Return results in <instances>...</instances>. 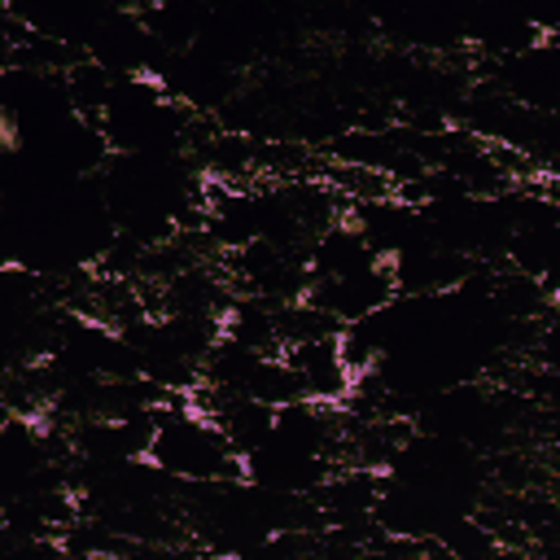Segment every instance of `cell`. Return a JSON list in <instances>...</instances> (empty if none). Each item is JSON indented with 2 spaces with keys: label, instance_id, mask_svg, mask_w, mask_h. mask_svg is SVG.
I'll use <instances>...</instances> for the list:
<instances>
[{
  "label": "cell",
  "instance_id": "6da1fadb",
  "mask_svg": "<svg viewBox=\"0 0 560 560\" xmlns=\"http://www.w3.org/2000/svg\"><path fill=\"white\" fill-rule=\"evenodd\" d=\"M144 459L153 468H162L171 481H184V486L241 477V455L228 446L219 424L188 402V394L158 407V424H153Z\"/></svg>",
  "mask_w": 560,
  "mask_h": 560
},
{
  "label": "cell",
  "instance_id": "7a4b0ae2",
  "mask_svg": "<svg viewBox=\"0 0 560 560\" xmlns=\"http://www.w3.org/2000/svg\"><path fill=\"white\" fill-rule=\"evenodd\" d=\"M280 354H284L289 368L298 372V381H302V398L341 402V398L350 394L354 372L346 368L337 337H311V341H298V346H289V350H280Z\"/></svg>",
  "mask_w": 560,
  "mask_h": 560
}]
</instances>
